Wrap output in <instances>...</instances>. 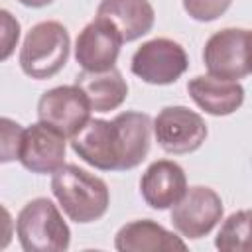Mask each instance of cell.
I'll return each mask as SVG.
<instances>
[{"label": "cell", "instance_id": "11", "mask_svg": "<svg viewBox=\"0 0 252 252\" xmlns=\"http://www.w3.org/2000/svg\"><path fill=\"white\" fill-rule=\"evenodd\" d=\"M122 43L120 33L110 22L94 18L77 35L75 59L83 71H106L116 65Z\"/></svg>", "mask_w": 252, "mask_h": 252}, {"label": "cell", "instance_id": "10", "mask_svg": "<svg viewBox=\"0 0 252 252\" xmlns=\"http://www.w3.org/2000/svg\"><path fill=\"white\" fill-rule=\"evenodd\" d=\"M67 136L45 122H35L24 128L20 146V163L32 173H55L65 165Z\"/></svg>", "mask_w": 252, "mask_h": 252}, {"label": "cell", "instance_id": "22", "mask_svg": "<svg viewBox=\"0 0 252 252\" xmlns=\"http://www.w3.org/2000/svg\"><path fill=\"white\" fill-rule=\"evenodd\" d=\"M18 2L28 8H43V6H49L53 0H18Z\"/></svg>", "mask_w": 252, "mask_h": 252}, {"label": "cell", "instance_id": "23", "mask_svg": "<svg viewBox=\"0 0 252 252\" xmlns=\"http://www.w3.org/2000/svg\"><path fill=\"white\" fill-rule=\"evenodd\" d=\"M246 51H248V69L252 73V30H248V37H246Z\"/></svg>", "mask_w": 252, "mask_h": 252}, {"label": "cell", "instance_id": "18", "mask_svg": "<svg viewBox=\"0 0 252 252\" xmlns=\"http://www.w3.org/2000/svg\"><path fill=\"white\" fill-rule=\"evenodd\" d=\"M220 252H252V209H242L224 219L215 238Z\"/></svg>", "mask_w": 252, "mask_h": 252}, {"label": "cell", "instance_id": "20", "mask_svg": "<svg viewBox=\"0 0 252 252\" xmlns=\"http://www.w3.org/2000/svg\"><path fill=\"white\" fill-rule=\"evenodd\" d=\"M22 136H24V128L10 120V118H2V144H0V161H12L18 159L20 156V146H22Z\"/></svg>", "mask_w": 252, "mask_h": 252}, {"label": "cell", "instance_id": "15", "mask_svg": "<svg viewBox=\"0 0 252 252\" xmlns=\"http://www.w3.org/2000/svg\"><path fill=\"white\" fill-rule=\"evenodd\" d=\"M96 18L110 22L122 41H134L154 28L156 12L150 0H100Z\"/></svg>", "mask_w": 252, "mask_h": 252}, {"label": "cell", "instance_id": "13", "mask_svg": "<svg viewBox=\"0 0 252 252\" xmlns=\"http://www.w3.org/2000/svg\"><path fill=\"white\" fill-rule=\"evenodd\" d=\"M187 91L193 102L213 116H228L244 102V87L238 81H226L213 75L193 77L187 83Z\"/></svg>", "mask_w": 252, "mask_h": 252}, {"label": "cell", "instance_id": "7", "mask_svg": "<svg viewBox=\"0 0 252 252\" xmlns=\"http://www.w3.org/2000/svg\"><path fill=\"white\" fill-rule=\"evenodd\" d=\"M91 110L87 94L77 85L49 89L37 100V118L67 138H73L91 120Z\"/></svg>", "mask_w": 252, "mask_h": 252}, {"label": "cell", "instance_id": "14", "mask_svg": "<svg viewBox=\"0 0 252 252\" xmlns=\"http://www.w3.org/2000/svg\"><path fill=\"white\" fill-rule=\"evenodd\" d=\"M114 248L118 252H173L187 250V244L156 220L140 219L120 226L114 236Z\"/></svg>", "mask_w": 252, "mask_h": 252}, {"label": "cell", "instance_id": "6", "mask_svg": "<svg viewBox=\"0 0 252 252\" xmlns=\"http://www.w3.org/2000/svg\"><path fill=\"white\" fill-rule=\"evenodd\" d=\"M203 116L187 106H165L154 118V136L167 154H191L207 140Z\"/></svg>", "mask_w": 252, "mask_h": 252}, {"label": "cell", "instance_id": "3", "mask_svg": "<svg viewBox=\"0 0 252 252\" xmlns=\"http://www.w3.org/2000/svg\"><path fill=\"white\" fill-rule=\"evenodd\" d=\"M69 32L63 24L55 20H45L35 24L20 49V67L22 71L35 79H51L55 77L69 59Z\"/></svg>", "mask_w": 252, "mask_h": 252}, {"label": "cell", "instance_id": "1", "mask_svg": "<svg viewBox=\"0 0 252 252\" xmlns=\"http://www.w3.org/2000/svg\"><path fill=\"white\" fill-rule=\"evenodd\" d=\"M51 193L63 213L77 224L102 219L110 205V191L104 179L73 163L61 165L53 173Z\"/></svg>", "mask_w": 252, "mask_h": 252}, {"label": "cell", "instance_id": "16", "mask_svg": "<svg viewBox=\"0 0 252 252\" xmlns=\"http://www.w3.org/2000/svg\"><path fill=\"white\" fill-rule=\"evenodd\" d=\"M112 120L120 140V171L134 169L146 159L150 152L154 120L146 112L138 110L120 112Z\"/></svg>", "mask_w": 252, "mask_h": 252}, {"label": "cell", "instance_id": "2", "mask_svg": "<svg viewBox=\"0 0 252 252\" xmlns=\"http://www.w3.org/2000/svg\"><path fill=\"white\" fill-rule=\"evenodd\" d=\"M16 236L26 252H65L71 230L57 205L47 197L28 201L16 219Z\"/></svg>", "mask_w": 252, "mask_h": 252}, {"label": "cell", "instance_id": "17", "mask_svg": "<svg viewBox=\"0 0 252 252\" xmlns=\"http://www.w3.org/2000/svg\"><path fill=\"white\" fill-rule=\"evenodd\" d=\"M75 85L83 89L96 112L116 110L128 96V83L116 67L106 71H83L75 77Z\"/></svg>", "mask_w": 252, "mask_h": 252}, {"label": "cell", "instance_id": "8", "mask_svg": "<svg viewBox=\"0 0 252 252\" xmlns=\"http://www.w3.org/2000/svg\"><path fill=\"white\" fill-rule=\"evenodd\" d=\"M248 30L242 28H224L213 33L203 49V61L209 75L238 81L250 73L248 69V51H246Z\"/></svg>", "mask_w": 252, "mask_h": 252}, {"label": "cell", "instance_id": "4", "mask_svg": "<svg viewBox=\"0 0 252 252\" xmlns=\"http://www.w3.org/2000/svg\"><path fill=\"white\" fill-rule=\"evenodd\" d=\"M187 67L189 59L185 49L169 37H156L142 43L130 61L132 73L150 85H171Z\"/></svg>", "mask_w": 252, "mask_h": 252}, {"label": "cell", "instance_id": "19", "mask_svg": "<svg viewBox=\"0 0 252 252\" xmlns=\"http://www.w3.org/2000/svg\"><path fill=\"white\" fill-rule=\"evenodd\" d=\"M185 12L197 22H213L220 18L232 4V0H181Z\"/></svg>", "mask_w": 252, "mask_h": 252}, {"label": "cell", "instance_id": "12", "mask_svg": "<svg viewBox=\"0 0 252 252\" xmlns=\"http://www.w3.org/2000/svg\"><path fill=\"white\" fill-rule=\"evenodd\" d=\"M187 191V177L179 163L158 159L148 165L140 179V193L146 205L163 211L173 207Z\"/></svg>", "mask_w": 252, "mask_h": 252}, {"label": "cell", "instance_id": "21", "mask_svg": "<svg viewBox=\"0 0 252 252\" xmlns=\"http://www.w3.org/2000/svg\"><path fill=\"white\" fill-rule=\"evenodd\" d=\"M2 59H8L10 53L14 51V45L18 43L20 37V24L12 18V14L8 10H2Z\"/></svg>", "mask_w": 252, "mask_h": 252}, {"label": "cell", "instance_id": "9", "mask_svg": "<svg viewBox=\"0 0 252 252\" xmlns=\"http://www.w3.org/2000/svg\"><path fill=\"white\" fill-rule=\"evenodd\" d=\"M73 152L100 171H120V142L114 120L91 118L73 138Z\"/></svg>", "mask_w": 252, "mask_h": 252}, {"label": "cell", "instance_id": "5", "mask_svg": "<svg viewBox=\"0 0 252 252\" xmlns=\"http://www.w3.org/2000/svg\"><path fill=\"white\" fill-rule=\"evenodd\" d=\"M222 219V201L219 193L205 185L187 187L185 195L171 207L173 228L191 240L207 236Z\"/></svg>", "mask_w": 252, "mask_h": 252}]
</instances>
